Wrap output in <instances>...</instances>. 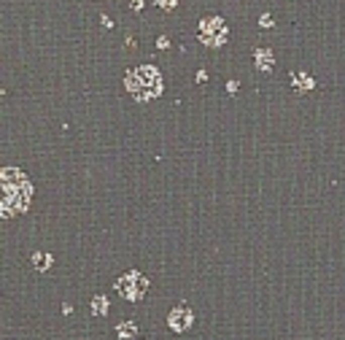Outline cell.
<instances>
[{
  "label": "cell",
  "instance_id": "7c38bea8",
  "mask_svg": "<svg viewBox=\"0 0 345 340\" xmlns=\"http://www.w3.org/2000/svg\"><path fill=\"white\" fill-rule=\"evenodd\" d=\"M262 27H272V17H270V14H264V17H262Z\"/></svg>",
  "mask_w": 345,
  "mask_h": 340
},
{
  "label": "cell",
  "instance_id": "ba28073f",
  "mask_svg": "<svg viewBox=\"0 0 345 340\" xmlns=\"http://www.w3.org/2000/svg\"><path fill=\"white\" fill-rule=\"evenodd\" d=\"M92 313H95V316H105L108 313V300L103 295H97L95 300H92Z\"/></svg>",
  "mask_w": 345,
  "mask_h": 340
},
{
  "label": "cell",
  "instance_id": "52a82bcc",
  "mask_svg": "<svg viewBox=\"0 0 345 340\" xmlns=\"http://www.w3.org/2000/svg\"><path fill=\"white\" fill-rule=\"evenodd\" d=\"M33 265H35V270H49L51 267V254H33Z\"/></svg>",
  "mask_w": 345,
  "mask_h": 340
},
{
  "label": "cell",
  "instance_id": "8992f818",
  "mask_svg": "<svg viewBox=\"0 0 345 340\" xmlns=\"http://www.w3.org/2000/svg\"><path fill=\"white\" fill-rule=\"evenodd\" d=\"M254 60H256V65L262 68L264 73H270V70L275 68V57H272V52H270V49H264V46H259V49H256Z\"/></svg>",
  "mask_w": 345,
  "mask_h": 340
},
{
  "label": "cell",
  "instance_id": "8fae6325",
  "mask_svg": "<svg viewBox=\"0 0 345 340\" xmlns=\"http://www.w3.org/2000/svg\"><path fill=\"white\" fill-rule=\"evenodd\" d=\"M159 3V9H164V11H172L178 6V0H156Z\"/></svg>",
  "mask_w": 345,
  "mask_h": 340
},
{
  "label": "cell",
  "instance_id": "277c9868",
  "mask_svg": "<svg viewBox=\"0 0 345 340\" xmlns=\"http://www.w3.org/2000/svg\"><path fill=\"white\" fill-rule=\"evenodd\" d=\"M116 289H119V295L124 300L138 303V300L146 295V289H148V278L143 273H138V270H130V273H124L122 278L116 281Z\"/></svg>",
  "mask_w": 345,
  "mask_h": 340
},
{
  "label": "cell",
  "instance_id": "7a4b0ae2",
  "mask_svg": "<svg viewBox=\"0 0 345 340\" xmlns=\"http://www.w3.org/2000/svg\"><path fill=\"white\" fill-rule=\"evenodd\" d=\"M124 86H127V92L135 100L148 103L162 94V73L154 65H140L124 76Z\"/></svg>",
  "mask_w": 345,
  "mask_h": 340
},
{
  "label": "cell",
  "instance_id": "30bf717a",
  "mask_svg": "<svg viewBox=\"0 0 345 340\" xmlns=\"http://www.w3.org/2000/svg\"><path fill=\"white\" fill-rule=\"evenodd\" d=\"M292 81H294V84H305V86H313V78H310V76H300V73H294V76H292Z\"/></svg>",
  "mask_w": 345,
  "mask_h": 340
},
{
  "label": "cell",
  "instance_id": "4fadbf2b",
  "mask_svg": "<svg viewBox=\"0 0 345 340\" xmlns=\"http://www.w3.org/2000/svg\"><path fill=\"white\" fill-rule=\"evenodd\" d=\"M132 9L140 11V9H143V0H132Z\"/></svg>",
  "mask_w": 345,
  "mask_h": 340
},
{
  "label": "cell",
  "instance_id": "3957f363",
  "mask_svg": "<svg viewBox=\"0 0 345 340\" xmlns=\"http://www.w3.org/2000/svg\"><path fill=\"white\" fill-rule=\"evenodd\" d=\"M197 35H200V41L205 43V46H210V49H218V46L226 43L229 30H226V25H224L221 17H205V19L200 22V27H197Z\"/></svg>",
  "mask_w": 345,
  "mask_h": 340
},
{
  "label": "cell",
  "instance_id": "6da1fadb",
  "mask_svg": "<svg viewBox=\"0 0 345 340\" xmlns=\"http://www.w3.org/2000/svg\"><path fill=\"white\" fill-rule=\"evenodd\" d=\"M3 189H6V197H3V203H0V211H3V216L6 219H11V216H17V213L22 211H27V205H30V184H27V178H25V173H19V170H3Z\"/></svg>",
  "mask_w": 345,
  "mask_h": 340
},
{
  "label": "cell",
  "instance_id": "5b68a950",
  "mask_svg": "<svg viewBox=\"0 0 345 340\" xmlns=\"http://www.w3.org/2000/svg\"><path fill=\"white\" fill-rule=\"evenodd\" d=\"M167 324H170V329L172 332H186L194 324V313H192V308H186V305H178V308H172L170 316H167Z\"/></svg>",
  "mask_w": 345,
  "mask_h": 340
},
{
  "label": "cell",
  "instance_id": "9c48e42d",
  "mask_svg": "<svg viewBox=\"0 0 345 340\" xmlns=\"http://www.w3.org/2000/svg\"><path fill=\"white\" fill-rule=\"evenodd\" d=\"M135 332H138V327H135V324H132V321H122V324H119V337H122V340L132 337V335H135Z\"/></svg>",
  "mask_w": 345,
  "mask_h": 340
}]
</instances>
